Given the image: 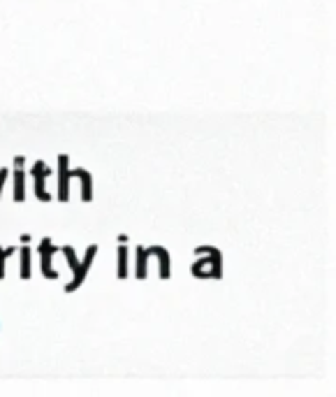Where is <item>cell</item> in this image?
I'll return each instance as SVG.
<instances>
[{
	"label": "cell",
	"mask_w": 336,
	"mask_h": 397,
	"mask_svg": "<svg viewBox=\"0 0 336 397\" xmlns=\"http://www.w3.org/2000/svg\"><path fill=\"white\" fill-rule=\"evenodd\" d=\"M17 253V246H0V279H5L7 274V258Z\"/></svg>",
	"instance_id": "12"
},
{
	"label": "cell",
	"mask_w": 336,
	"mask_h": 397,
	"mask_svg": "<svg viewBox=\"0 0 336 397\" xmlns=\"http://www.w3.org/2000/svg\"><path fill=\"white\" fill-rule=\"evenodd\" d=\"M26 165V156H14V172H10V177L14 181V202L26 200V177L28 172L23 170Z\"/></svg>",
	"instance_id": "6"
},
{
	"label": "cell",
	"mask_w": 336,
	"mask_h": 397,
	"mask_svg": "<svg viewBox=\"0 0 336 397\" xmlns=\"http://www.w3.org/2000/svg\"><path fill=\"white\" fill-rule=\"evenodd\" d=\"M135 276H137L139 281H144L149 276V253L144 246L135 249Z\"/></svg>",
	"instance_id": "11"
},
{
	"label": "cell",
	"mask_w": 336,
	"mask_h": 397,
	"mask_svg": "<svg viewBox=\"0 0 336 397\" xmlns=\"http://www.w3.org/2000/svg\"><path fill=\"white\" fill-rule=\"evenodd\" d=\"M56 244L51 242V237H42L37 244V253H39V269H42V274L46 276V279L51 281H58L61 274L54 269V256H56Z\"/></svg>",
	"instance_id": "4"
},
{
	"label": "cell",
	"mask_w": 336,
	"mask_h": 397,
	"mask_svg": "<svg viewBox=\"0 0 336 397\" xmlns=\"http://www.w3.org/2000/svg\"><path fill=\"white\" fill-rule=\"evenodd\" d=\"M116 260H118V269H116V274H118V279H127L130 276V249H127V244H121L116 249Z\"/></svg>",
	"instance_id": "10"
},
{
	"label": "cell",
	"mask_w": 336,
	"mask_h": 397,
	"mask_svg": "<svg viewBox=\"0 0 336 397\" xmlns=\"http://www.w3.org/2000/svg\"><path fill=\"white\" fill-rule=\"evenodd\" d=\"M7 179H10V170L3 168V170H0V193H3V186H5Z\"/></svg>",
	"instance_id": "13"
},
{
	"label": "cell",
	"mask_w": 336,
	"mask_h": 397,
	"mask_svg": "<svg viewBox=\"0 0 336 397\" xmlns=\"http://www.w3.org/2000/svg\"><path fill=\"white\" fill-rule=\"evenodd\" d=\"M28 174L33 177V193H35V197H37V200H42V202H49L54 195L46 190V179L51 177L54 170L44 161H37V163H33V168H30Z\"/></svg>",
	"instance_id": "3"
},
{
	"label": "cell",
	"mask_w": 336,
	"mask_h": 397,
	"mask_svg": "<svg viewBox=\"0 0 336 397\" xmlns=\"http://www.w3.org/2000/svg\"><path fill=\"white\" fill-rule=\"evenodd\" d=\"M58 251L63 253V256H66L68 265H70V269H72V279L66 283V293H75L79 286L86 281V276H89V272H91L93 260H95V256H98V244H91L89 249H86V256H84L82 260L77 258V253H75V249H72L70 244L61 246Z\"/></svg>",
	"instance_id": "1"
},
{
	"label": "cell",
	"mask_w": 336,
	"mask_h": 397,
	"mask_svg": "<svg viewBox=\"0 0 336 397\" xmlns=\"http://www.w3.org/2000/svg\"><path fill=\"white\" fill-rule=\"evenodd\" d=\"M17 251H19V276H21L23 281H28V279H30V274H33V272H30V260H33V249H30L28 244H21Z\"/></svg>",
	"instance_id": "9"
},
{
	"label": "cell",
	"mask_w": 336,
	"mask_h": 397,
	"mask_svg": "<svg viewBox=\"0 0 336 397\" xmlns=\"http://www.w3.org/2000/svg\"><path fill=\"white\" fill-rule=\"evenodd\" d=\"M197 260L190 267L195 279H223V253L216 246H197Z\"/></svg>",
	"instance_id": "2"
},
{
	"label": "cell",
	"mask_w": 336,
	"mask_h": 397,
	"mask_svg": "<svg viewBox=\"0 0 336 397\" xmlns=\"http://www.w3.org/2000/svg\"><path fill=\"white\" fill-rule=\"evenodd\" d=\"M70 177L79 179V184H82V200L91 202L93 200V174L84 168H70Z\"/></svg>",
	"instance_id": "8"
},
{
	"label": "cell",
	"mask_w": 336,
	"mask_h": 397,
	"mask_svg": "<svg viewBox=\"0 0 336 397\" xmlns=\"http://www.w3.org/2000/svg\"><path fill=\"white\" fill-rule=\"evenodd\" d=\"M70 156L61 154L58 163H56V184H58V202L70 200Z\"/></svg>",
	"instance_id": "5"
},
{
	"label": "cell",
	"mask_w": 336,
	"mask_h": 397,
	"mask_svg": "<svg viewBox=\"0 0 336 397\" xmlns=\"http://www.w3.org/2000/svg\"><path fill=\"white\" fill-rule=\"evenodd\" d=\"M118 242H121V244H127V235H118Z\"/></svg>",
	"instance_id": "15"
},
{
	"label": "cell",
	"mask_w": 336,
	"mask_h": 397,
	"mask_svg": "<svg viewBox=\"0 0 336 397\" xmlns=\"http://www.w3.org/2000/svg\"><path fill=\"white\" fill-rule=\"evenodd\" d=\"M147 249L149 256H156L158 258V276L160 279H170L172 276V258H170V251L165 249V246H144Z\"/></svg>",
	"instance_id": "7"
},
{
	"label": "cell",
	"mask_w": 336,
	"mask_h": 397,
	"mask_svg": "<svg viewBox=\"0 0 336 397\" xmlns=\"http://www.w3.org/2000/svg\"><path fill=\"white\" fill-rule=\"evenodd\" d=\"M30 242V235H21V244H28Z\"/></svg>",
	"instance_id": "14"
}]
</instances>
